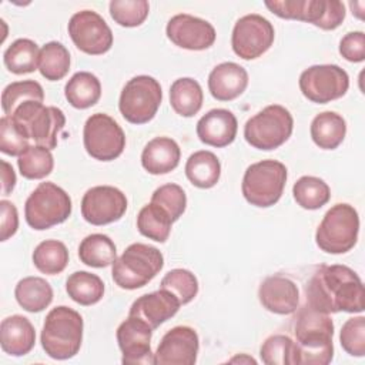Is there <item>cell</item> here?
Masks as SVG:
<instances>
[{
    "label": "cell",
    "instance_id": "obj_1",
    "mask_svg": "<svg viewBox=\"0 0 365 365\" xmlns=\"http://www.w3.org/2000/svg\"><path fill=\"white\" fill-rule=\"evenodd\" d=\"M307 304L325 314L362 312L364 285L358 274L346 265H321L311 277Z\"/></svg>",
    "mask_w": 365,
    "mask_h": 365
},
{
    "label": "cell",
    "instance_id": "obj_2",
    "mask_svg": "<svg viewBox=\"0 0 365 365\" xmlns=\"http://www.w3.org/2000/svg\"><path fill=\"white\" fill-rule=\"evenodd\" d=\"M292 365H327L334 358V322L329 314L305 304L297 314Z\"/></svg>",
    "mask_w": 365,
    "mask_h": 365
},
{
    "label": "cell",
    "instance_id": "obj_3",
    "mask_svg": "<svg viewBox=\"0 0 365 365\" xmlns=\"http://www.w3.org/2000/svg\"><path fill=\"white\" fill-rule=\"evenodd\" d=\"M81 341L83 318L77 311L60 305L47 314L41 329V346L50 358H73L80 351Z\"/></svg>",
    "mask_w": 365,
    "mask_h": 365
},
{
    "label": "cell",
    "instance_id": "obj_4",
    "mask_svg": "<svg viewBox=\"0 0 365 365\" xmlns=\"http://www.w3.org/2000/svg\"><path fill=\"white\" fill-rule=\"evenodd\" d=\"M114 282L123 289H137L147 285L163 268L164 257L153 245L134 242L111 264Z\"/></svg>",
    "mask_w": 365,
    "mask_h": 365
},
{
    "label": "cell",
    "instance_id": "obj_5",
    "mask_svg": "<svg viewBox=\"0 0 365 365\" xmlns=\"http://www.w3.org/2000/svg\"><path fill=\"white\" fill-rule=\"evenodd\" d=\"M359 217L356 210L345 202L332 205L319 222L315 241L328 254L348 252L356 244Z\"/></svg>",
    "mask_w": 365,
    "mask_h": 365
},
{
    "label": "cell",
    "instance_id": "obj_6",
    "mask_svg": "<svg viewBox=\"0 0 365 365\" xmlns=\"http://www.w3.org/2000/svg\"><path fill=\"white\" fill-rule=\"evenodd\" d=\"M10 117L29 140H34V143L48 150L57 147V135L66 124L64 113L60 108L46 107L34 100L20 104Z\"/></svg>",
    "mask_w": 365,
    "mask_h": 365
},
{
    "label": "cell",
    "instance_id": "obj_7",
    "mask_svg": "<svg viewBox=\"0 0 365 365\" xmlns=\"http://www.w3.org/2000/svg\"><path fill=\"white\" fill-rule=\"evenodd\" d=\"M70 214V195L61 187L50 181L40 182L24 204L26 221L37 231H43L64 222Z\"/></svg>",
    "mask_w": 365,
    "mask_h": 365
},
{
    "label": "cell",
    "instance_id": "obj_8",
    "mask_svg": "<svg viewBox=\"0 0 365 365\" xmlns=\"http://www.w3.org/2000/svg\"><path fill=\"white\" fill-rule=\"evenodd\" d=\"M287 182V167L277 160L251 164L242 177V195L255 207L267 208L278 202Z\"/></svg>",
    "mask_w": 365,
    "mask_h": 365
},
{
    "label": "cell",
    "instance_id": "obj_9",
    "mask_svg": "<svg viewBox=\"0 0 365 365\" xmlns=\"http://www.w3.org/2000/svg\"><path fill=\"white\" fill-rule=\"evenodd\" d=\"M294 118L288 108L271 104L247 120L244 137L250 145L258 150H275L292 134Z\"/></svg>",
    "mask_w": 365,
    "mask_h": 365
},
{
    "label": "cell",
    "instance_id": "obj_10",
    "mask_svg": "<svg viewBox=\"0 0 365 365\" xmlns=\"http://www.w3.org/2000/svg\"><path fill=\"white\" fill-rule=\"evenodd\" d=\"M265 6L281 19L311 23L322 30H334L345 19V6L339 0H274Z\"/></svg>",
    "mask_w": 365,
    "mask_h": 365
},
{
    "label": "cell",
    "instance_id": "obj_11",
    "mask_svg": "<svg viewBox=\"0 0 365 365\" xmlns=\"http://www.w3.org/2000/svg\"><path fill=\"white\" fill-rule=\"evenodd\" d=\"M163 100L160 83L151 76H135L121 90L118 108L131 124H144L154 118Z\"/></svg>",
    "mask_w": 365,
    "mask_h": 365
},
{
    "label": "cell",
    "instance_id": "obj_12",
    "mask_svg": "<svg viewBox=\"0 0 365 365\" xmlns=\"http://www.w3.org/2000/svg\"><path fill=\"white\" fill-rule=\"evenodd\" d=\"M83 143L87 154L93 158L111 161L124 151L125 135L113 117L104 113H96L84 124Z\"/></svg>",
    "mask_w": 365,
    "mask_h": 365
},
{
    "label": "cell",
    "instance_id": "obj_13",
    "mask_svg": "<svg viewBox=\"0 0 365 365\" xmlns=\"http://www.w3.org/2000/svg\"><path fill=\"white\" fill-rule=\"evenodd\" d=\"M349 87L348 73L336 64H317L299 76V88L312 103L327 104L345 96Z\"/></svg>",
    "mask_w": 365,
    "mask_h": 365
},
{
    "label": "cell",
    "instance_id": "obj_14",
    "mask_svg": "<svg viewBox=\"0 0 365 365\" xmlns=\"http://www.w3.org/2000/svg\"><path fill=\"white\" fill-rule=\"evenodd\" d=\"M275 31L269 20L259 14H247L237 20L231 46L234 53L244 60H254L262 56L274 43Z\"/></svg>",
    "mask_w": 365,
    "mask_h": 365
},
{
    "label": "cell",
    "instance_id": "obj_15",
    "mask_svg": "<svg viewBox=\"0 0 365 365\" xmlns=\"http://www.w3.org/2000/svg\"><path fill=\"white\" fill-rule=\"evenodd\" d=\"M68 34L76 47L86 54H104L113 46L111 29L106 20L93 10L74 13L68 21Z\"/></svg>",
    "mask_w": 365,
    "mask_h": 365
},
{
    "label": "cell",
    "instance_id": "obj_16",
    "mask_svg": "<svg viewBox=\"0 0 365 365\" xmlns=\"http://www.w3.org/2000/svg\"><path fill=\"white\" fill-rule=\"evenodd\" d=\"M127 210L123 191L111 185H97L86 191L81 200V215L93 225H106L118 221Z\"/></svg>",
    "mask_w": 365,
    "mask_h": 365
},
{
    "label": "cell",
    "instance_id": "obj_17",
    "mask_svg": "<svg viewBox=\"0 0 365 365\" xmlns=\"http://www.w3.org/2000/svg\"><path fill=\"white\" fill-rule=\"evenodd\" d=\"M200 348L194 328L178 325L171 328L154 352V365H194Z\"/></svg>",
    "mask_w": 365,
    "mask_h": 365
},
{
    "label": "cell",
    "instance_id": "obj_18",
    "mask_svg": "<svg viewBox=\"0 0 365 365\" xmlns=\"http://www.w3.org/2000/svg\"><path fill=\"white\" fill-rule=\"evenodd\" d=\"M153 329L141 319L130 317L123 321L115 332L118 346L123 352L124 365H153L154 354L151 352Z\"/></svg>",
    "mask_w": 365,
    "mask_h": 365
},
{
    "label": "cell",
    "instance_id": "obj_19",
    "mask_svg": "<svg viewBox=\"0 0 365 365\" xmlns=\"http://www.w3.org/2000/svg\"><path fill=\"white\" fill-rule=\"evenodd\" d=\"M165 33L175 46L187 50H205L214 44L217 36L211 23L184 13L170 19Z\"/></svg>",
    "mask_w": 365,
    "mask_h": 365
},
{
    "label": "cell",
    "instance_id": "obj_20",
    "mask_svg": "<svg viewBox=\"0 0 365 365\" xmlns=\"http://www.w3.org/2000/svg\"><path fill=\"white\" fill-rule=\"evenodd\" d=\"M258 299L269 312L289 315L297 311L299 291L297 284L284 275L267 277L258 288Z\"/></svg>",
    "mask_w": 365,
    "mask_h": 365
},
{
    "label": "cell",
    "instance_id": "obj_21",
    "mask_svg": "<svg viewBox=\"0 0 365 365\" xmlns=\"http://www.w3.org/2000/svg\"><path fill=\"white\" fill-rule=\"evenodd\" d=\"M180 301L170 291H158L138 297L130 307V317L144 321L153 331L167 319L173 318L180 308Z\"/></svg>",
    "mask_w": 365,
    "mask_h": 365
},
{
    "label": "cell",
    "instance_id": "obj_22",
    "mask_svg": "<svg viewBox=\"0 0 365 365\" xmlns=\"http://www.w3.org/2000/svg\"><path fill=\"white\" fill-rule=\"evenodd\" d=\"M238 123L235 115L225 108L205 113L197 123V135L201 143L212 147H225L235 140Z\"/></svg>",
    "mask_w": 365,
    "mask_h": 365
},
{
    "label": "cell",
    "instance_id": "obj_23",
    "mask_svg": "<svg viewBox=\"0 0 365 365\" xmlns=\"http://www.w3.org/2000/svg\"><path fill=\"white\" fill-rule=\"evenodd\" d=\"M248 86L247 70L232 61L215 66L208 76V90L215 100L231 101L240 97Z\"/></svg>",
    "mask_w": 365,
    "mask_h": 365
},
{
    "label": "cell",
    "instance_id": "obj_24",
    "mask_svg": "<svg viewBox=\"0 0 365 365\" xmlns=\"http://www.w3.org/2000/svg\"><path fill=\"white\" fill-rule=\"evenodd\" d=\"M36 344V331L29 318L23 315H11L0 324L1 349L11 356H23L29 354Z\"/></svg>",
    "mask_w": 365,
    "mask_h": 365
},
{
    "label": "cell",
    "instance_id": "obj_25",
    "mask_svg": "<svg viewBox=\"0 0 365 365\" xmlns=\"http://www.w3.org/2000/svg\"><path fill=\"white\" fill-rule=\"evenodd\" d=\"M180 157V147L173 138L155 137L145 144L141 153V165L150 174H167L178 165Z\"/></svg>",
    "mask_w": 365,
    "mask_h": 365
},
{
    "label": "cell",
    "instance_id": "obj_26",
    "mask_svg": "<svg viewBox=\"0 0 365 365\" xmlns=\"http://www.w3.org/2000/svg\"><path fill=\"white\" fill-rule=\"evenodd\" d=\"M311 138L322 150H335L345 138L346 123L335 111H324L314 117L311 123Z\"/></svg>",
    "mask_w": 365,
    "mask_h": 365
},
{
    "label": "cell",
    "instance_id": "obj_27",
    "mask_svg": "<svg viewBox=\"0 0 365 365\" xmlns=\"http://www.w3.org/2000/svg\"><path fill=\"white\" fill-rule=\"evenodd\" d=\"M185 175L198 188L214 187L221 175V164L217 155L207 150L191 154L185 163Z\"/></svg>",
    "mask_w": 365,
    "mask_h": 365
},
{
    "label": "cell",
    "instance_id": "obj_28",
    "mask_svg": "<svg viewBox=\"0 0 365 365\" xmlns=\"http://www.w3.org/2000/svg\"><path fill=\"white\" fill-rule=\"evenodd\" d=\"M202 88L191 77L177 78L170 87V104L173 110L182 117L195 115L202 107Z\"/></svg>",
    "mask_w": 365,
    "mask_h": 365
},
{
    "label": "cell",
    "instance_id": "obj_29",
    "mask_svg": "<svg viewBox=\"0 0 365 365\" xmlns=\"http://www.w3.org/2000/svg\"><path fill=\"white\" fill-rule=\"evenodd\" d=\"M19 305L29 312H40L53 301L51 285L40 277H26L20 279L14 289Z\"/></svg>",
    "mask_w": 365,
    "mask_h": 365
},
{
    "label": "cell",
    "instance_id": "obj_30",
    "mask_svg": "<svg viewBox=\"0 0 365 365\" xmlns=\"http://www.w3.org/2000/svg\"><path fill=\"white\" fill-rule=\"evenodd\" d=\"M64 96L70 106L74 108H88L94 106L101 97L100 80L88 71H78L67 81L64 87Z\"/></svg>",
    "mask_w": 365,
    "mask_h": 365
},
{
    "label": "cell",
    "instance_id": "obj_31",
    "mask_svg": "<svg viewBox=\"0 0 365 365\" xmlns=\"http://www.w3.org/2000/svg\"><path fill=\"white\" fill-rule=\"evenodd\" d=\"M78 257L88 267L104 268L115 261L117 248L108 235L91 234L80 242Z\"/></svg>",
    "mask_w": 365,
    "mask_h": 365
},
{
    "label": "cell",
    "instance_id": "obj_32",
    "mask_svg": "<svg viewBox=\"0 0 365 365\" xmlns=\"http://www.w3.org/2000/svg\"><path fill=\"white\" fill-rule=\"evenodd\" d=\"M68 297L80 305L97 304L104 295V282L96 274L87 271H76L66 281Z\"/></svg>",
    "mask_w": 365,
    "mask_h": 365
},
{
    "label": "cell",
    "instance_id": "obj_33",
    "mask_svg": "<svg viewBox=\"0 0 365 365\" xmlns=\"http://www.w3.org/2000/svg\"><path fill=\"white\" fill-rule=\"evenodd\" d=\"M40 48L30 38H17L3 54L4 66L14 74H27L38 68Z\"/></svg>",
    "mask_w": 365,
    "mask_h": 365
},
{
    "label": "cell",
    "instance_id": "obj_34",
    "mask_svg": "<svg viewBox=\"0 0 365 365\" xmlns=\"http://www.w3.org/2000/svg\"><path fill=\"white\" fill-rule=\"evenodd\" d=\"M171 217L157 204L144 205L137 215V228L141 235L157 242H165L171 231Z\"/></svg>",
    "mask_w": 365,
    "mask_h": 365
},
{
    "label": "cell",
    "instance_id": "obj_35",
    "mask_svg": "<svg viewBox=\"0 0 365 365\" xmlns=\"http://www.w3.org/2000/svg\"><path fill=\"white\" fill-rule=\"evenodd\" d=\"M33 264L43 274H60L68 264L67 247L61 241L46 240L34 248Z\"/></svg>",
    "mask_w": 365,
    "mask_h": 365
},
{
    "label": "cell",
    "instance_id": "obj_36",
    "mask_svg": "<svg viewBox=\"0 0 365 365\" xmlns=\"http://www.w3.org/2000/svg\"><path fill=\"white\" fill-rule=\"evenodd\" d=\"M40 74L50 81L61 80L70 70V53L58 41H48L40 48Z\"/></svg>",
    "mask_w": 365,
    "mask_h": 365
},
{
    "label": "cell",
    "instance_id": "obj_37",
    "mask_svg": "<svg viewBox=\"0 0 365 365\" xmlns=\"http://www.w3.org/2000/svg\"><path fill=\"white\" fill-rule=\"evenodd\" d=\"M294 200L305 210H318L331 198L328 184L314 175H304L292 187Z\"/></svg>",
    "mask_w": 365,
    "mask_h": 365
},
{
    "label": "cell",
    "instance_id": "obj_38",
    "mask_svg": "<svg viewBox=\"0 0 365 365\" xmlns=\"http://www.w3.org/2000/svg\"><path fill=\"white\" fill-rule=\"evenodd\" d=\"M19 171L24 178L40 180L48 175L54 167L51 150L43 145H29L17 160Z\"/></svg>",
    "mask_w": 365,
    "mask_h": 365
},
{
    "label": "cell",
    "instance_id": "obj_39",
    "mask_svg": "<svg viewBox=\"0 0 365 365\" xmlns=\"http://www.w3.org/2000/svg\"><path fill=\"white\" fill-rule=\"evenodd\" d=\"M29 100L40 103H43L44 100L43 87L37 81L23 80L10 83L1 93V108L4 111V115H13L16 108Z\"/></svg>",
    "mask_w": 365,
    "mask_h": 365
},
{
    "label": "cell",
    "instance_id": "obj_40",
    "mask_svg": "<svg viewBox=\"0 0 365 365\" xmlns=\"http://www.w3.org/2000/svg\"><path fill=\"white\" fill-rule=\"evenodd\" d=\"M160 288L170 291L177 297L181 305L191 302L198 292V281L195 275L184 268H175L168 271L161 282Z\"/></svg>",
    "mask_w": 365,
    "mask_h": 365
},
{
    "label": "cell",
    "instance_id": "obj_41",
    "mask_svg": "<svg viewBox=\"0 0 365 365\" xmlns=\"http://www.w3.org/2000/svg\"><path fill=\"white\" fill-rule=\"evenodd\" d=\"M111 19L123 27H137L148 16L150 4L145 0H113L108 4Z\"/></svg>",
    "mask_w": 365,
    "mask_h": 365
},
{
    "label": "cell",
    "instance_id": "obj_42",
    "mask_svg": "<svg viewBox=\"0 0 365 365\" xmlns=\"http://www.w3.org/2000/svg\"><path fill=\"white\" fill-rule=\"evenodd\" d=\"M151 202L160 205L175 222L185 211L187 207V197L184 190L178 184H164L158 187L153 195Z\"/></svg>",
    "mask_w": 365,
    "mask_h": 365
},
{
    "label": "cell",
    "instance_id": "obj_43",
    "mask_svg": "<svg viewBox=\"0 0 365 365\" xmlns=\"http://www.w3.org/2000/svg\"><path fill=\"white\" fill-rule=\"evenodd\" d=\"M294 341L287 335L268 336L259 349V356L267 365H292Z\"/></svg>",
    "mask_w": 365,
    "mask_h": 365
},
{
    "label": "cell",
    "instance_id": "obj_44",
    "mask_svg": "<svg viewBox=\"0 0 365 365\" xmlns=\"http://www.w3.org/2000/svg\"><path fill=\"white\" fill-rule=\"evenodd\" d=\"M339 342L346 354L352 356L365 355V318L362 315L345 321L341 328Z\"/></svg>",
    "mask_w": 365,
    "mask_h": 365
},
{
    "label": "cell",
    "instance_id": "obj_45",
    "mask_svg": "<svg viewBox=\"0 0 365 365\" xmlns=\"http://www.w3.org/2000/svg\"><path fill=\"white\" fill-rule=\"evenodd\" d=\"M29 147V138L10 115L0 118V150L7 155H20Z\"/></svg>",
    "mask_w": 365,
    "mask_h": 365
},
{
    "label": "cell",
    "instance_id": "obj_46",
    "mask_svg": "<svg viewBox=\"0 0 365 365\" xmlns=\"http://www.w3.org/2000/svg\"><path fill=\"white\" fill-rule=\"evenodd\" d=\"M341 56L352 63H361L365 58V34L364 31L346 33L339 41Z\"/></svg>",
    "mask_w": 365,
    "mask_h": 365
},
{
    "label": "cell",
    "instance_id": "obj_47",
    "mask_svg": "<svg viewBox=\"0 0 365 365\" xmlns=\"http://www.w3.org/2000/svg\"><path fill=\"white\" fill-rule=\"evenodd\" d=\"M0 210H1V217H0V240L7 241L10 237H13L19 228V214L17 208L14 207L13 202L7 200L0 201Z\"/></svg>",
    "mask_w": 365,
    "mask_h": 365
},
{
    "label": "cell",
    "instance_id": "obj_48",
    "mask_svg": "<svg viewBox=\"0 0 365 365\" xmlns=\"http://www.w3.org/2000/svg\"><path fill=\"white\" fill-rule=\"evenodd\" d=\"M16 185V174L13 167L1 160V192L3 195H9Z\"/></svg>",
    "mask_w": 365,
    "mask_h": 365
},
{
    "label": "cell",
    "instance_id": "obj_49",
    "mask_svg": "<svg viewBox=\"0 0 365 365\" xmlns=\"http://www.w3.org/2000/svg\"><path fill=\"white\" fill-rule=\"evenodd\" d=\"M230 362H247V364H257V361L254 358H250L247 355H241V356H234L230 359Z\"/></svg>",
    "mask_w": 365,
    "mask_h": 365
}]
</instances>
